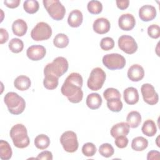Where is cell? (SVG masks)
Masks as SVG:
<instances>
[{
  "label": "cell",
  "mask_w": 160,
  "mask_h": 160,
  "mask_svg": "<svg viewBox=\"0 0 160 160\" xmlns=\"http://www.w3.org/2000/svg\"><path fill=\"white\" fill-rule=\"evenodd\" d=\"M126 121L130 128H136L139 126L141 122V116L139 112L132 111L128 113Z\"/></svg>",
  "instance_id": "24"
},
{
  "label": "cell",
  "mask_w": 160,
  "mask_h": 160,
  "mask_svg": "<svg viewBox=\"0 0 160 160\" xmlns=\"http://www.w3.org/2000/svg\"><path fill=\"white\" fill-rule=\"evenodd\" d=\"M107 106L112 112H119L121 111L123 104L121 99L113 98L107 101Z\"/></svg>",
  "instance_id": "33"
},
{
  "label": "cell",
  "mask_w": 160,
  "mask_h": 160,
  "mask_svg": "<svg viewBox=\"0 0 160 160\" xmlns=\"http://www.w3.org/2000/svg\"><path fill=\"white\" fill-rule=\"evenodd\" d=\"M49 144L50 139L46 134H39L34 139V145L39 149H45L48 148Z\"/></svg>",
  "instance_id": "28"
},
{
  "label": "cell",
  "mask_w": 160,
  "mask_h": 160,
  "mask_svg": "<svg viewBox=\"0 0 160 160\" xmlns=\"http://www.w3.org/2000/svg\"><path fill=\"white\" fill-rule=\"evenodd\" d=\"M87 8L91 14H100L102 10V5L99 1L92 0L88 3Z\"/></svg>",
  "instance_id": "32"
},
{
  "label": "cell",
  "mask_w": 160,
  "mask_h": 160,
  "mask_svg": "<svg viewBox=\"0 0 160 160\" xmlns=\"http://www.w3.org/2000/svg\"><path fill=\"white\" fill-rule=\"evenodd\" d=\"M8 46L11 52L14 53H19L22 51L24 48V43L19 38H12L9 41Z\"/></svg>",
  "instance_id": "31"
},
{
  "label": "cell",
  "mask_w": 160,
  "mask_h": 160,
  "mask_svg": "<svg viewBox=\"0 0 160 160\" xmlns=\"http://www.w3.org/2000/svg\"><path fill=\"white\" fill-rule=\"evenodd\" d=\"M101 96L96 92H92L88 95L86 98V105L91 109H97L102 104Z\"/></svg>",
  "instance_id": "21"
},
{
  "label": "cell",
  "mask_w": 160,
  "mask_h": 160,
  "mask_svg": "<svg viewBox=\"0 0 160 160\" xmlns=\"http://www.w3.org/2000/svg\"><path fill=\"white\" fill-rule=\"evenodd\" d=\"M39 5L38 1L27 0L23 3V8L24 11L29 14H34L39 10Z\"/></svg>",
  "instance_id": "30"
},
{
  "label": "cell",
  "mask_w": 160,
  "mask_h": 160,
  "mask_svg": "<svg viewBox=\"0 0 160 160\" xmlns=\"http://www.w3.org/2000/svg\"><path fill=\"white\" fill-rule=\"evenodd\" d=\"M10 137L14 145L18 148H25L29 144L30 140L28 136L26 128L22 124L13 126L10 130Z\"/></svg>",
  "instance_id": "2"
},
{
  "label": "cell",
  "mask_w": 160,
  "mask_h": 160,
  "mask_svg": "<svg viewBox=\"0 0 160 160\" xmlns=\"http://www.w3.org/2000/svg\"><path fill=\"white\" fill-rule=\"evenodd\" d=\"M160 152L158 151L152 150L149 151L147 154V159L148 160H158L159 159L160 157Z\"/></svg>",
  "instance_id": "42"
},
{
  "label": "cell",
  "mask_w": 160,
  "mask_h": 160,
  "mask_svg": "<svg viewBox=\"0 0 160 160\" xmlns=\"http://www.w3.org/2000/svg\"><path fill=\"white\" fill-rule=\"evenodd\" d=\"M4 101L8 107L9 112L12 114H20L25 109L26 102L24 99L16 92H8L4 98Z\"/></svg>",
  "instance_id": "3"
},
{
  "label": "cell",
  "mask_w": 160,
  "mask_h": 160,
  "mask_svg": "<svg viewBox=\"0 0 160 160\" xmlns=\"http://www.w3.org/2000/svg\"><path fill=\"white\" fill-rule=\"evenodd\" d=\"M52 35V29L51 26L45 22H38L31 30V38L36 41L47 40Z\"/></svg>",
  "instance_id": "8"
},
{
  "label": "cell",
  "mask_w": 160,
  "mask_h": 160,
  "mask_svg": "<svg viewBox=\"0 0 160 160\" xmlns=\"http://www.w3.org/2000/svg\"><path fill=\"white\" fill-rule=\"evenodd\" d=\"M148 141L142 136H138L132 140L131 148L136 151H142L147 148Z\"/></svg>",
  "instance_id": "25"
},
{
  "label": "cell",
  "mask_w": 160,
  "mask_h": 160,
  "mask_svg": "<svg viewBox=\"0 0 160 160\" xmlns=\"http://www.w3.org/2000/svg\"><path fill=\"white\" fill-rule=\"evenodd\" d=\"M141 130L144 135L148 137H152L156 134L157 127L152 120L148 119L144 122Z\"/></svg>",
  "instance_id": "23"
},
{
  "label": "cell",
  "mask_w": 160,
  "mask_h": 160,
  "mask_svg": "<svg viewBox=\"0 0 160 160\" xmlns=\"http://www.w3.org/2000/svg\"><path fill=\"white\" fill-rule=\"evenodd\" d=\"M69 38L64 33H59L56 35L53 39L54 45L58 48H64L69 44Z\"/></svg>",
  "instance_id": "29"
},
{
  "label": "cell",
  "mask_w": 160,
  "mask_h": 160,
  "mask_svg": "<svg viewBox=\"0 0 160 160\" xmlns=\"http://www.w3.org/2000/svg\"><path fill=\"white\" fill-rule=\"evenodd\" d=\"M20 0H5L4 4L9 8H16L19 6L20 4Z\"/></svg>",
  "instance_id": "41"
},
{
  "label": "cell",
  "mask_w": 160,
  "mask_h": 160,
  "mask_svg": "<svg viewBox=\"0 0 160 160\" xmlns=\"http://www.w3.org/2000/svg\"><path fill=\"white\" fill-rule=\"evenodd\" d=\"M46 54V50L43 46L32 45L29 47L26 51V55L32 61H39L44 58Z\"/></svg>",
  "instance_id": "12"
},
{
  "label": "cell",
  "mask_w": 160,
  "mask_h": 160,
  "mask_svg": "<svg viewBox=\"0 0 160 160\" xmlns=\"http://www.w3.org/2000/svg\"><path fill=\"white\" fill-rule=\"evenodd\" d=\"M128 78L134 82H138L142 79L144 76V70L139 64L132 65L128 71Z\"/></svg>",
  "instance_id": "16"
},
{
  "label": "cell",
  "mask_w": 160,
  "mask_h": 160,
  "mask_svg": "<svg viewBox=\"0 0 160 160\" xmlns=\"http://www.w3.org/2000/svg\"><path fill=\"white\" fill-rule=\"evenodd\" d=\"M0 33H1V44H4L7 42L9 38V34L6 29L4 28H0Z\"/></svg>",
  "instance_id": "44"
},
{
  "label": "cell",
  "mask_w": 160,
  "mask_h": 160,
  "mask_svg": "<svg viewBox=\"0 0 160 160\" xmlns=\"http://www.w3.org/2000/svg\"><path fill=\"white\" fill-rule=\"evenodd\" d=\"M96 147L92 142H86L82 147V152L86 157H92L96 152Z\"/></svg>",
  "instance_id": "35"
},
{
  "label": "cell",
  "mask_w": 160,
  "mask_h": 160,
  "mask_svg": "<svg viewBox=\"0 0 160 160\" xmlns=\"http://www.w3.org/2000/svg\"><path fill=\"white\" fill-rule=\"evenodd\" d=\"M58 78H59L49 74H44L43 80V85L44 88L49 90L56 89L58 86Z\"/></svg>",
  "instance_id": "27"
},
{
  "label": "cell",
  "mask_w": 160,
  "mask_h": 160,
  "mask_svg": "<svg viewBox=\"0 0 160 160\" xmlns=\"http://www.w3.org/2000/svg\"><path fill=\"white\" fill-rule=\"evenodd\" d=\"M103 96L107 101L113 98L121 99V94L119 91L117 89L113 88H107L103 92Z\"/></svg>",
  "instance_id": "36"
},
{
  "label": "cell",
  "mask_w": 160,
  "mask_h": 160,
  "mask_svg": "<svg viewBox=\"0 0 160 160\" xmlns=\"http://www.w3.org/2000/svg\"><path fill=\"white\" fill-rule=\"evenodd\" d=\"M148 35L153 38L158 39L160 36V28L157 24H151L148 28Z\"/></svg>",
  "instance_id": "38"
},
{
  "label": "cell",
  "mask_w": 160,
  "mask_h": 160,
  "mask_svg": "<svg viewBox=\"0 0 160 160\" xmlns=\"http://www.w3.org/2000/svg\"><path fill=\"white\" fill-rule=\"evenodd\" d=\"M12 30L15 35L19 37L23 36L28 30L27 23L22 19H18L13 22L12 24Z\"/></svg>",
  "instance_id": "20"
},
{
  "label": "cell",
  "mask_w": 160,
  "mask_h": 160,
  "mask_svg": "<svg viewBox=\"0 0 160 160\" xmlns=\"http://www.w3.org/2000/svg\"><path fill=\"white\" fill-rule=\"evenodd\" d=\"M124 101L129 105L136 104L139 99V93L135 88L128 87L123 92Z\"/></svg>",
  "instance_id": "17"
},
{
  "label": "cell",
  "mask_w": 160,
  "mask_h": 160,
  "mask_svg": "<svg viewBox=\"0 0 160 160\" xmlns=\"http://www.w3.org/2000/svg\"><path fill=\"white\" fill-rule=\"evenodd\" d=\"M116 2L117 7L121 10H124L127 9L129 4V0H117Z\"/></svg>",
  "instance_id": "43"
},
{
  "label": "cell",
  "mask_w": 160,
  "mask_h": 160,
  "mask_svg": "<svg viewBox=\"0 0 160 160\" xmlns=\"http://www.w3.org/2000/svg\"><path fill=\"white\" fill-rule=\"evenodd\" d=\"M37 159H44V160H52V154L51 151H44L40 152L37 158Z\"/></svg>",
  "instance_id": "40"
},
{
  "label": "cell",
  "mask_w": 160,
  "mask_h": 160,
  "mask_svg": "<svg viewBox=\"0 0 160 160\" xmlns=\"http://www.w3.org/2000/svg\"><path fill=\"white\" fill-rule=\"evenodd\" d=\"M141 91L143 100L149 105H154L159 101L158 94L154 89L152 85L149 83H145L141 86Z\"/></svg>",
  "instance_id": "11"
},
{
  "label": "cell",
  "mask_w": 160,
  "mask_h": 160,
  "mask_svg": "<svg viewBox=\"0 0 160 160\" xmlns=\"http://www.w3.org/2000/svg\"><path fill=\"white\" fill-rule=\"evenodd\" d=\"M99 154L105 158H110L114 153V149L109 143H103L99 148Z\"/></svg>",
  "instance_id": "34"
},
{
  "label": "cell",
  "mask_w": 160,
  "mask_h": 160,
  "mask_svg": "<svg viewBox=\"0 0 160 160\" xmlns=\"http://www.w3.org/2000/svg\"><path fill=\"white\" fill-rule=\"evenodd\" d=\"M83 20L82 13L78 9L72 11L68 18V23L72 28H78L81 25Z\"/></svg>",
  "instance_id": "19"
},
{
  "label": "cell",
  "mask_w": 160,
  "mask_h": 160,
  "mask_svg": "<svg viewBox=\"0 0 160 160\" xmlns=\"http://www.w3.org/2000/svg\"><path fill=\"white\" fill-rule=\"evenodd\" d=\"M129 142L128 139L126 136H119L115 138L114 143L116 146L119 148H126Z\"/></svg>",
  "instance_id": "39"
},
{
  "label": "cell",
  "mask_w": 160,
  "mask_h": 160,
  "mask_svg": "<svg viewBox=\"0 0 160 160\" xmlns=\"http://www.w3.org/2000/svg\"><path fill=\"white\" fill-rule=\"evenodd\" d=\"M83 79L81 75L78 72L71 73L64 82L61 91L62 95L67 97L72 103L80 102L83 98L82 86Z\"/></svg>",
  "instance_id": "1"
},
{
  "label": "cell",
  "mask_w": 160,
  "mask_h": 160,
  "mask_svg": "<svg viewBox=\"0 0 160 160\" xmlns=\"http://www.w3.org/2000/svg\"><path fill=\"white\" fill-rule=\"evenodd\" d=\"M136 24V20L133 15L126 13L122 14L118 19V25L120 29L128 31L132 30Z\"/></svg>",
  "instance_id": "13"
},
{
  "label": "cell",
  "mask_w": 160,
  "mask_h": 160,
  "mask_svg": "<svg viewBox=\"0 0 160 160\" xmlns=\"http://www.w3.org/2000/svg\"><path fill=\"white\" fill-rule=\"evenodd\" d=\"M111 28L109 20L104 18H99L96 19L92 24V28L95 32L99 34H104L107 33Z\"/></svg>",
  "instance_id": "15"
},
{
  "label": "cell",
  "mask_w": 160,
  "mask_h": 160,
  "mask_svg": "<svg viewBox=\"0 0 160 160\" xmlns=\"http://www.w3.org/2000/svg\"><path fill=\"white\" fill-rule=\"evenodd\" d=\"M68 67L69 64L67 59L64 57L59 56L44 67V74H49L59 78L67 72Z\"/></svg>",
  "instance_id": "4"
},
{
  "label": "cell",
  "mask_w": 160,
  "mask_h": 160,
  "mask_svg": "<svg viewBox=\"0 0 160 160\" xmlns=\"http://www.w3.org/2000/svg\"><path fill=\"white\" fill-rule=\"evenodd\" d=\"M118 47L128 54H134L138 50V44L134 39L128 35H122L118 39Z\"/></svg>",
  "instance_id": "10"
},
{
  "label": "cell",
  "mask_w": 160,
  "mask_h": 160,
  "mask_svg": "<svg viewBox=\"0 0 160 160\" xmlns=\"http://www.w3.org/2000/svg\"><path fill=\"white\" fill-rule=\"evenodd\" d=\"M156 9L154 6L149 4L144 5L139 10V16L142 21H152L156 16Z\"/></svg>",
  "instance_id": "14"
},
{
  "label": "cell",
  "mask_w": 160,
  "mask_h": 160,
  "mask_svg": "<svg viewBox=\"0 0 160 160\" xmlns=\"http://www.w3.org/2000/svg\"><path fill=\"white\" fill-rule=\"evenodd\" d=\"M106 75L104 70L99 67L94 68L89 75L87 81L89 89L92 91H98L102 88L105 82Z\"/></svg>",
  "instance_id": "6"
},
{
  "label": "cell",
  "mask_w": 160,
  "mask_h": 160,
  "mask_svg": "<svg viewBox=\"0 0 160 160\" xmlns=\"http://www.w3.org/2000/svg\"><path fill=\"white\" fill-rule=\"evenodd\" d=\"M60 142L63 149L68 152H76L79 146L76 134L72 131H67L62 134Z\"/></svg>",
  "instance_id": "7"
},
{
  "label": "cell",
  "mask_w": 160,
  "mask_h": 160,
  "mask_svg": "<svg viewBox=\"0 0 160 160\" xmlns=\"http://www.w3.org/2000/svg\"><path fill=\"white\" fill-rule=\"evenodd\" d=\"M31 85V81L29 77L24 75H20L18 76L14 81V87L21 91H26L28 89Z\"/></svg>",
  "instance_id": "22"
},
{
  "label": "cell",
  "mask_w": 160,
  "mask_h": 160,
  "mask_svg": "<svg viewBox=\"0 0 160 160\" xmlns=\"http://www.w3.org/2000/svg\"><path fill=\"white\" fill-rule=\"evenodd\" d=\"M129 126L127 122H121L114 124L111 129V135L113 138L119 136H127L129 132Z\"/></svg>",
  "instance_id": "18"
},
{
  "label": "cell",
  "mask_w": 160,
  "mask_h": 160,
  "mask_svg": "<svg viewBox=\"0 0 160 160\" xmlns=\"http://www.w3.org/2000/svg\"><path fill=\"white\" fill-rule=\"evenodd\" d=\"M114 46V41L112 38H103L100 42V47L104 51H109Z\"/></svg>",
  "instance_id": "37"
},
{
  "label": "cell",
  "mask_w": 160,
  "mask_h": 160,
  "mask_svg": "<svg viewBox=\"0 0 160 160\" xmlns=\"http://www.w3.org/2000/svg\"><path fill=\"white\" fill-rule=\"evenodd\" d=\"M12 151L9 144L4 141H0V158L2 160H8L12 157Z\"/></svg>",
  "instance_id": "26"
},
{
  "label": "cell",
  "mask_w": 160,
  "mask_h": 160,
  "mask_svg": "<svg viewBox=\"0 0 160 160\" xmlns=\"http://www.w3.org/2000/svg\"><path fill=\"white\" fill-rule=\"evenodd\" d=\"M103 64L110 70L122 69L126 65V59L124 56L118 53L108 54L102 58Z\"/></svg>",
  "instance_id": "9"
},
{
  "label": "cell",
  "mask_w": 160,
  "mask_h": 160,
  "mask_svg": "<svg viewBox=\"0 0 160 160\" xmlns=\"http://www.w3.org/2000/svg\"><path fill=\"white\" fill-rule=\"evenodd\" d=\"M44 6L49 16L56 21H60L64 17L66 9L58 0H44Z\"/></svg>",
  "instance_id": "5"
}]
</instances>
